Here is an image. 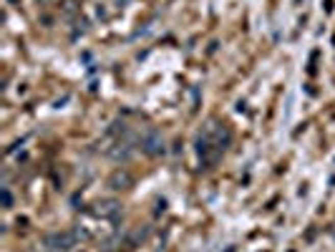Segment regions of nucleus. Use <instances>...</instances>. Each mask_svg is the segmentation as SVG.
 Instances as JSON below:
<instances>
[{"label":"nucleus","instance_id":"obj_4","mask_svg":"<svg viewBox=\"0 0 335 252\" xmlns=\"http://www.w3.org/2000/svg\"><path fill=\"white\" fill-rule=\"evenodd\" d=\"M131 182H134V179L128 177V171H121V169L109 177V187H111V189H128Z\"/></svg>","mask_w":335,"mask_h":252},{"label":"nucleus","instance_id":"obj_3","mask_svg":"<svg viewBox=\"0 0 335 252\" xmlns=\"http://www.w3.org/2000/svg\"><path fill=\"white\" fill-rule=\"evenodd\" d=\"M119 212H121V205L116 202V199H104V202H98L96 205V210H93V214L96 217H119Z\"/></svg>","mask_w":335,"mask_h":252},{"label":"nucleus","instance_id":"obj_2","mask_svg":"<svg viewBox=\"0 0 335 252\" xmlns=\"http://www.w3.org/2000/svg\"><path fill=\"white\" fill-rule=\"evenodd\" d=\"M141 152L149 157H162L164 154V139L159 131H146L141 136Z\"/></svg>","mask_w":335,"mask_h":252},{"label":"nucleus","instance_id":"obj_6","mask_svg":"<svg viewBox=\"0 0 335 252\" xmlns=\"http://www.w3.org/2000/svg\"><path fill=\"white\" fill-rule=\"evenodd\" d=\"M3 205H5V210L13 207V194H10V189H3Z\"/></svg>","mask_w":335,"mask_h":252},{"label":"nucleus","instance_id":"obj_1","mask_svg":"<svg viewBox=\"0 0 335 252\" xmlns=\"http://www.w3.org/2000/svg\"><path fill=\"white\" fill-rule=\"evenodd\" d=\"M76 242H79V235L76 232H71V230H66V232H53V235H45L43 237V245L48 247V250H71V247H76Z\"/></svg>","mask_w":335,"mask_h":252},{"label":"nucleus","instance_id":"obj_5","mask_svg":"<svg viewBox=\"0 0 335 252\" xmlns=\"http://www.w3.org/2000/svg\"><path fill=\"white\" fill-rule=\"evenodd\" d=\"M111 157H114V159H128V157H131V146H128L126 141H119L116 149H111Z\"/></svg>","mask_w":335,"mask_h":252}]
</instances>
